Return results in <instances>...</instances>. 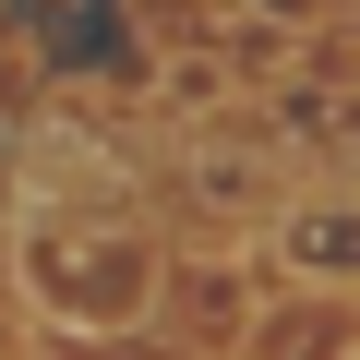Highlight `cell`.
Segmentation results:
<instances>
[{
	"instance_id": "1",
	"label": "cell",
	"mask_w": 360,
	"mask_h": 360,
	"mask_svg": "<svg viewBox=\"0 0 360 360\" xmlns=\"http://www.w3.org/2000/svg\"><path fill=\"white\" fill-rule=\"evenodd\" d=\"M0 276H13V312L60 348H144L156 336V288H168V229L132 205H72L37 193L0 205Z\"/></svg>"
},
{
	"instance_id": "2",
	"label": "cell",
	"mask_w": 360,
	"mask_h": 360,
	"mask_svg": "<svg viewBox=\"0 0 360 360\" xmlns=\"http://www.w3.org/2000/svg\"><path fill=\"white\" fill-rule=\"evenodd\" d=\"M229 25H240L252 49H288V37H336L348 0H229Z\"/></svg>"
},
{
	"instance_id": "4",
	"label": "cell",
	"mask_w": 360,
	"mask_h": 360,
	"mask_svg": "<svg viewBox=\"0 0 360 360\" xmlns=\"http://www.w3.org/2000/svg\"><path fill=\"white\" fill-rule=\"evenodd\" d=\"M132 360H168V348H132Z\"/></svg>"
},
{
	"instance_id": "3",
	"label": "cell",
	"mask_w": 360,
	"mask_h": 360,
	"mask_svg": "<svg viewBox=\"0 0 360 360\" xmlns=\"http://www.w3.org/2000/svg\"><path fill=\"white\" fill-rule=\"evenodd\" d=\"M0 360H49V336L13 312V276H0Z\"/></svg>"
}]
</instances>
